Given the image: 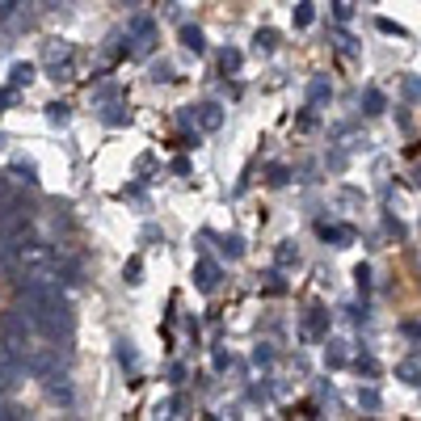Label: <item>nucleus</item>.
Listing matches in <instances>:
<instances>
[{
  "instance_id": "obj_1",
  "label": "nucleus",
  "mask_w": 421,
  "mask_h": 421,
  "mask_svg": "<svg viewBox=\"0 0 421 421\" xmlns=\"http://www.w3.org/2000/svg\"><path fill=\"white\" fill-rule=\"evenodd\" d=\"M42 59L51 63V80H67V76H72V46H67L63 38H51V42L42 46Z\"/></svg>"
},
{
  "instance_id": "obj_2",
  "label": "nucleus",
  "mask_w": 421,
  "mask_h": 421,
  "mask_svg": "<svg viewBox=\"0 0 421 421\" xmlns=\"http://www.w3.org/2000/svg\"><path fill=\"white\" fill-rule=\"evenodd\" d=\"M131 38H135V51L143 55V51H152V42H156V25H152L148 17H135V21H131Z\"/></svg>"
},
{
  "instance_id": "obj_3",
  "label": "nucleus",
  "mask_w": 421,
  "mask_h": 421,
  "mask_svg": "<svg viewBox=\"0 0 421 421\" xmlns=\"http://www.w3.org/2000/svg\"><path fill=\"white\" fill-rule=\"evenodd\" d=\"M194 287H198V291H215V287H219V266L202 257V261L194 266Z\"/></svg>"
},
{
  "instance_id": "obj_4",
  "label": "nucleus",
  "mask_w": 421,
  "mask_h": 421,
  "mask_svg": "<svg viewBox=\"0 0 421 421\" xmlns=\"http://www.w3.org/2000/svg\"><path fill=\"white\" fill-rule=\"evenodd\" d=\"M194 122H198L202 131H219V127H224V110H219L215 101H207V105L194 110Z\"/></svg>"
},
{
  "instance_id": "obj_5",
  "label": "nucleus",
  "mask_w": 421,
  "mask_h": 421,
  "mask_svg": "<svg viewBox=\"0 0 421 421\" xmlns=\"http://www.w3.org/2000/svg\"><path fill=\"white\" fill-rule=\"evenodd\" d=\"M181 46H186V51H194V55H202V51H207L202 30H198V25H181Z\"/></svg>"
},
{
  "instance_id": "obj_6",
  "label": "nucleus",
  "mask_w": 421,
  "mask_h": 421,
  "mask_svg": "<svg viewBox=\"0 0 421 421\" xmlns=\"http://www.w3.org/2000/svg\"><path fill=\"white\" fill-rule=\"evenodd\" d=\"M240 63H245V55H240L236 46H224V51H219V72H224V76L240 72Z\"/></svg>"
},
{
  "instance_id": "obj_7",
  "label": "nucleus",
  "mask_w": 421,
  "mask_h": 421,
  "mask_svg": "<svg viewBox=\"0 0 421 421\" xmlns=\"http://www.w3.org/2000/svg\"><path fill=\"white\" fill-rule=\"evenodd\" d=\"M329 93H333L329 76H316V80L308 84V105H320V101H329Z\"/></svg>"
},
{
  "instance_id": "obj_8",
  "label": "nucleus",
  "mask_w": 421,
  "mask_h": 421,
  "mask_svg": "<svg viewBox=\"0 0 421 421\" xmlns=\"http://www.w3.org/2000/svg\"><path fill=\"white\" fill-rule=\"evenodd\" d=\"M316 232H320L329 245H350V240H354V228H329V224H316Z\"/></svg>"
},
{
  "instance_id": "obj_9",
  "label": "nucleus",
  "mask_w": 421,
  "mask_h": 421,
  "mask_svg": "<svg viewBox=\"0 0 421 421\" xmlns=\"http://www.w3.org/2000/svg\"><path fill=\"white\" fill-rule=\"evenodd\" d=\"M325 325H329L325 308H312V312H308V320H304V333H308V337H316V333H325Z\"/></svg>"
},
{
  "instance_id": "obj_10",
  "label": "nucleus",
  "mask_w": 421,
  "mask_h": 421,
  "mask_svg": "<svg viewBox=\"0 0 421 421\" xmlns=\"http://www.w3.org/2000/svg\"><path fill=\"white\" fill-rule=\"evenodd\" d=\"M325 363H329V367H346V363H350L346 342H329V346H325Z\"/></svg>"
},
{
  "instance_id": "obj_11",
  "label": "nucleus",
  "mask_w": 421,
  "mask_h": 421,
  "mask_svg": "<svg viewBox=\"0 0 421 421\" xmlns=\"http://www.w3.org/2000/svg\"><path fill=\"white\" fill-rule=\"evenodd\" d=\"M13 173H17L21 181H30V186L38 181V164H34V160H25V156H17V160H13Z\"/></svg>"
},
{
  "instance_id": "obj_12",
  "label": "nucleus",
  "mask_w": 421,
  "mask_h": 421,
  "mask_svg": "<svg viewBox=\"0 0 421 421\" xmlns=\"http://www.w3.org/2000/svg\"><path fill=\"white\" fill-rule=\"evenodd\" d=\"M363 105H367V114H384V105H388V97H384L380 89H367V93H363Z\"/></svg>"
},
{
  "instance_id": "obj_13",
  "label": "nucleus",
  "mask_w": 421,
  "mask_h": 421,
  "mask_svg": "<svg viewBox=\"0 0 421 421\" xmlns=\"http://www.w3.org/2000/svg\"><path fill=\"white\" fill-rule=\"evenodd\" d=\"M396 380H405V384H413V388H417V384H421V367L413 363V358H409V363H401V367H396Z\"/></svg>"
},
{
  "instance_id": "obj_14",
  "label": "nucleus",
  "mask_w": 421,
  "mask_h": 421,
  "mask_svg": "<svg viewBox=\"0 0 421 421\" xmlns=\"http://www.w3.org/2000/svg\"><path fill=\"white\" fill-rule=\"evenodd\" d=\"M8 80H13V89H21V84H30V80H34V67H30V63H13V72H8Z\"/></svg>"
},
{
  "instance_id": "obj_15",
  "label": "nucleus",
  "mask_w": 421,
  "mask_h": 421,
  "mask_svg": "<svg viewBox=\"0 0 421 421\" xmlns=\"http://www.w3.org/2000/svg\"><path fill=\"white\" fill-rule=\"evenodd\" d=\"M274 261H278V266H295V261H299V249H295L291 240H283L278 253H274Z\"/></svg>"
},
{
  "instance_id": "obj_16",
  "label": "nucleus",
  "mask_w": 421,
  "mask_h": 421,
  "mask_svg": "<svg viewBox=\"0 0 421 421\" xmlns=\"http://www.w3.org/2000/svg\"><path fill=\"white\" fill-rule=\"evenodd\" d=\"M312 21H316V8H312L308 0H304V4H295V25H299V30H308Z\"/></svg>"
},
{
  "instance_id": "obj_17",
  "label": "nucleus",
  "mask_w": 421,
  "mask_h": 421,
  "mask_svg": "<svg viewBox=\"0 0 421 421\" xmlns=\"http://www.w3.org/2000/svg\"><path fill=\"white\" fill-rule=\"evenodd\" d=\"M253 46H257V51H274V46H278V30H257Z\"/></svg>"
},
{
  "instance_id": "obj_18",
  "label": "nucleus",
  "mask_w": 421,
  "mask_h": 421,
  "mask_svg": "<svg viewBox=\"0 0 421 421\" xmlns=\"http://www.w3.org/2000/svg\"><path fill=\"white\" fill-rule=\"evenodd\" d=\"M152 80H156V84H169V80H173V63H164V59L152 63Z\"/></svg>"
},
{
  "instance_id": "obj_19",
  "label": "nucleus",
  "mask_w": 421,
  "mask_h": 421,
  "mask_svg": "<svg viewBox=\"0 0 421 421\" xmlns=\"http://www.w3.org/2000/svg\"><path fill=\"white\" fill-rule=\"evenodd\" d=\"M219 249H224L228 257H240V253H245V240H240V236H224V240H219Z\"/></svg>"
},
{
  "instance_id": "obj_20",
  "label": "nucleus",
  "mask_w": 421,
  "mask_h": 421,
  "mask_svg": "<svg viewBox=\"0 0 421 421\" xmlns=\"http://www.w3.org/2000/svg\"><path fill=\"white\" fill-rule=\"evenodd\" d=\"M401 93H405L409 101H421V76H405V84H401Z\"/></svg>"
},
{
  "instance_id": "obj_21",
  "label": "nucleus",
  "mask_w": 421,
  "mask_h": 421,
  "mask_svg": "<svg viewBox=\"0 0 421 421\" xmlns=\"http://www.w3.org/2000/svg\"><path fill=\"white\" fill-rule=\"evenodd\" d=\"M358 405H363V409H380L384 401H380V392H375V388H363V392H358Z\"/></svg>"
},
{
  "instance_id": "obj_22",
  "label": "nucleus",
  "mask_w": 421,
  "mask_h": 421,
  "mask_svg": "<svg viewBox=\"0 0 421 421\" xmlns=\"http://www.w3.org/2000/svg\"><path fill=\"white\" fill-rule=\"evenodd\" d=\"M46 118H51L55 127H63V122H67V105H59V101H55V105H46Z\"/></svg>"
},
{
  "instance_id": "obj_23",
  "label": "nucleus",
  "mask_w": 421,
  "mask_h": 421,
  "mask_svg": "<svg viewBox=\"0 0 421 421\" xmlns=\"http://www.w3.org/2000/svg\"><path fill=\"white\" fill-rule=\"evenodd\" d=\"M118 363H122V367H135V363H139L135 350H131V342H118Z\"/></svg>"
},
{
  "instance_id": "obj_24",
  "label": "nucleus",
  "mask_w": 421,
  "mask_h": 421,
  "mask_svg": "<svg viewBox=\"0 0 421 421\" xmlns=\"http://www.w3.org/2000/svg\"><path fill=\"white\" fill-rule=\"evenodd\" d=\"M375 25H380V34H396V38H405V25H396V21H388V17H380Z\"/></svg>"
},
{
  "instance_id": "obj_25",
  "label": "nucleus",
  "mask_w": 421,
  "mask_h": 421,
  "mask_svg": "<svg viewBox=\"0 0 421 421\" xmlns=\"http://www.w3.org/2000/svg\"><path fill=\"white\" fill-rule=\"evenodd\" d=\"M354 283H358V291L367 295V287H371V270H367V266H358V270H354Z\"/></svg>"
},
{
  "instance_id": "obj_26",
  "label": "nucleus",
  "mask_w": 421,
  "mask_h": 421,
  "mask_svg": "<svg viewBox=\"0 0 421 421\" xmlns=\"http://www.w3.org/2000/svg\"><path fill=\"white\" fill-rule=\"evenodd\" d=\"M139 270H143L139 257H131V261H127V283H139Z\"/></svg>"
},
{
  "instance_id": "obj_27",
  "label": "nucleus",
  "mask_w": 421,
  "mask_h": 421,
  "mask_svg": "<svg viewBox=\"0 0 421 421\" xmlns=\"http://www.w3.org/2000/svg\"><path fill=\"white\" fill-rule=\"evenodd\" d=\"M354 371H358V375H375V363H371V358H358Z\"/></svg>"
},
{
  "instance_id": "obj_28",
  "label": "nucleus",
  "mask_w": 421,
  "mask_h": 421,
  "mask_svg": "<svg viewBox=\"0 0 421 421\" xmlns=\"http://www.w3.org/2000/svg\"><path fill=\"white\" fill-rule=\"evenodd\" d=\"M270 358H274V350H266V346L253 350V363H270Z\"/></svg>"
},
{
  "instance_id": "obj_29",
  "label": "nucleus",
  "mask_w": 421,
  "mask_h": 421,
  "mask_svg": "<svg viewBox=\"0 0 421 421\" xmlns=\"http://www.w3.org/2000/svg\"><path fill=\"white\" fill-rule=\"evenodd\" d=\"M333 13H337V21H346V17H350L354 8H350V0H337V8H333Z\"/></svg>"
},
{
  "instance_id": "obj_30",
  "label": "nucleus",
  "mask_w": 421,
  "mask_h": 421,
  "mask_svg": "<svg viewBox=\"0 0 421 421\" xmlns=\"http://www.w3.org/2000/svg\"><path fill=\"white\" fill-rule=\"evenodd\" d=\"M270 181H274V186H287V181H291V173H287V169H274V177H270Z\"/></svg>"
},
{
  "instance_id": "obj_31",
  "label": "nucleus",
  "mask_w": 421,
  "mask_h": 421,
  "mask_svg": "<svg viewBox=\"0 0 421 421\" xmlns=\"http://www.w3.org/2000/svg\"><path fill=\"white\" fill-rule=\"evenodd\" d=\"M8 101H13V93H8V89H0V105H8Z\"/></svg>"
},
{
  "instance_id": "obj_32",
  "label": "nucleus",
  "mask_w": 421,
  "mask_h": 421,
  "mask_svg": "<svg viewBox=\"0 0 421 421\" xmlns=\"http://www.w3.org/2000/svg\"><path fill=\"white\" fill-rule=\"evenodd\" d=\"M42 4H46V8H55V4H63V0H42Z\"/></svg>"
},
{
  "instance_id": "obj_33",
  "label": "nucleus",
  "mask_w": 421,
  "mask_h": 421,
  "mask_svg": "<svg viewBox=\"0 0 421 421\" xmlns=\"http://www.w3.org/2000/svg\"><path fill=\"white\" fill-rule=\"evenodd\" d=\"M122 4H131V8H135V4H143V0H122Z\"/></svg>"
},
{
  "instance_id": "obj_34",
  "label": "nucleus",
  "mask_w": 421,
  "mask_h": 421,
  "mask_svg": "<svg viewBox=\"0 0 421 421\" xmlns=\"http://www.w3.org/2000/svg\"><path fill=\"white\" fill-rule=\"evenodd\" d=\"M417 181H421V169H417Z\"/></svg>"
},
{
  "instance_id": "obj_35",
  "label": "nucleus",
  "mask_w": 421,
  "mask_h": 421,
  "mask_svg": "<svg viewBox=\"0 0 421 421\" xmlns=\"http://www.w3.org/2000/svg\"><path fill=\"white\" fill-rule=\"evenodd\" d=\"M0 143H4V139H0Z\"/></svg>"
}]
</instances>
